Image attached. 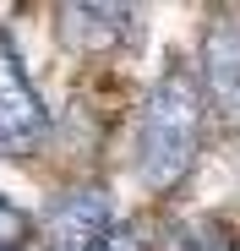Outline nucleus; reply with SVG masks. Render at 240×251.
Listing matches in <instances>:
<instances>
[{"mask_svg": "<svg viewBox=\"0 0 240 251\" xmlns=\"http://www.w3.org/2000/svg\"><path fill=\"white\" fill-rule=\"evenodd\" d=\"M27 240H33V219L22 213L17 202L0 197V251H22Z\"/></svg>", "mask_w": 240, "mask_h": 251, "instance_id": "obj_6", "label": "nucleus"}, {"mask_svg": "<svg viewBox=\"0 0 240 251\" xmlns=\"http://www.w3.org/2000/svg\"><path fill=\"white\" fill-rule=\"evenodd\" d=\"M44 99L33 93V82L22 76V66L0 50V148H22L33 137H44Z\"/></svg>", "mask_w": 240, "mask_h": 251, "instance_id": "obj_4", "label": "nucleus"}, {"mask_svg": "<svg viewBox=\"0 0 240 251\" xmlns=\"http://www.w3.org/2000/svg\"><path fill=\"white\" fill-rule=\"evenodd\" d=\"M44 246L49 251H98L115 229V207L104 186H71L44 207Z\"/></svg>", "mask_w": 240, "mask_h": 251, "instance_id": "obj_2", "label": "nucleus"}, {"mask_svg": "<svg viewBox=\"0 0 240 251\" xmlns=\"http://www.w3.org/2000/svg\"><path fill=\"white\" fill-rule=\"evenodd\" d=\"M202 82L224 115H240V17L235 11H213V22L202 27Z\"/></svg>", "mask_w": 240, "mask_h": 251, "instance_id": "obj_3", "label": "nucleus"}, {"mask_svg": "<svg viewBox=\"0 0 240 251\" xmlns=\"http://www.w3.org/2000/svg\"><path fill=\"white\" fill-rule=\"evenodd\" d=\"M98 251H153V246H147V235H142L137 224H120V229H109V235H104V246H98Z\"/></svg>", "mask_w": 240, "mask_h": 251, "instance_id": "obj_8", "label": "nucleus"}, {"mask_svg": "<svg viewBox=\"0 0 240 251\" xmlns=\"http://www.w3.org/2000/svg\"><path fill=\"white\" fill-rule=\"evenodd\" d=\"M202 82L186 66H169L153 82L137 120V175L147 191H175L202 153Z\"/></svg>", "mask_w": 240, "mask_h": 251, "instance_id": "obj_1", "label": "nucleus"}, {"mask_svg": "<svg viewBox=\"0 0 240 251\" xmlns=\"http://www.w3.org/2000/svg\"><path fill=\"white\" fill-rule=\"evenodd\" d=\"M131 22H137L131 6H60V33H66V44L88 50V55L120 50V44L131 38Z\"/></svg>", "mask_w": 240, "mask_h": 251, "instance_id": "obj_5", "label": "nucleus"}, {"mask_svg": "<svg viewBox=\"0 0 240 251\" xmlns=\"http://www.w3.org/2000/svg\"><path fill=\"white\" fill-rule=\"evenodd\" d=\"M180 251H235V235L213 219V224H191L186 229V240H180Z\"/></svg>", "mask_w": 240, "mask_h": 251, "instance_id": "obj_7", "label": "nucleus"}]
</instances>
